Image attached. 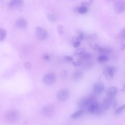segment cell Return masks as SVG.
<instances>
[{
    "mask_svg": "<svg viewBox=\"0 0 125 125\" xmlns=\"http://www.w3.org/2000/svg\"><path fill=\"white\" fill-rule=\"evenodd\" d=\"M96 100L95 97L91 95L88 97H83L80 99L78 102V105L80 109L84 110L88 108L90 104L92 102Z\"/></svg>",
    "mask_w": 125,
    "mask_h": 125,
    "instance_id": "obj_1",
    "label": "cell"
},
{
    "mask_svg": "<svg viewBox=\"0 0 125 125\" xmlns=\"http://www.w3.org/2000/svg\"><path fill=\"white\" fill-rule=\"evenodd\" d=\"M87 109L89 113L92 114H100L104 110L101 104H99L96 100L91 102Z\"/></svg>",
    "mask_w": 125,
    "mask_h": 125,
    "instance_id": "obj_2",
    "label": "cell"
},
{
    "mask_svg": "<svg viewBox=\"0 0 125 125\" xmlns=\"http://www.w3.org/2000/svg\"><path fill=\"white\" fill-rule=\"evenodd\" d=\"M35 33L37 38L40 40H45L48 37V33L47 31L40 26H37L36 27Z\"/></svg>",
    "mask_w": 125,
    "mask_h": 125,
    "instance_id": "obj_3",
    "label": "cell"
},
{
    "mask_svg": "<svg viewBox=\"0 0 125 125\" xmlns=\"http://www.w3.org/2000/svg\"><path fill=\"white\" fill-rule=\"evenodd\" d=\"M56 79L55 74L53 73H49L45 75L42 78V81L45 84L48 85L53 83Z\"/></svg>",
    "mask_w": 125,
    "mask_h": 125,
    "instance_id": "obj_4",
    "label": "cell"
},
{
    "mask_svg": "<svg viewBox=\"0 0 125 125\" xmlns=\"http://www.w3.org/2000/svg\"><path fill=\"white\" fill-rule=\"evenodd\" d=\"M116 71V68L115 67H110L104 69L103 74L106 79L110 81L113 79Z\"/></svg>",
    "mask_w": 125,
    "mask_h": 125,
    "instance_id": "obj_5",
    "label": "cell"
},
{
    "mask_svg": "<svg viewBox=\"0 0 125 125\" xmlns=\"http://www.w3.org/2000/svg\"><path fill=\"white\" fill-rule=\"evenodd\" d=\"M114 10L117 14H120L125 11V2L123 0H119L115 3Z\"/></svg>",
    "mask_w": 125,
    "mask_h": 125,
    "instance_id": "obj_6",
    "label": "cell"
},
{
    "mask_svg": "<svg viewBox=\"0 0 125 125\" xmlns=\"http://www.w3.org/2000/svg\"><path fill=\"white\" fill-rule=\"evenodd\" d=\"M69 95V92L68 90L66 89H62L57 93L56 97L59 101H63L68 99Z\"/></svg>",
    "mask_w": 125,
    "mask_h": 125,
    "instance_id": "obj_7",
    "label": "cell"
},
{
    "mask_svg": "<svg viewBox=\"0 0 125 125\" xmlns=\"http://www.w3.org/2000/svg\"><path fill=\"white\" fill-rule=\"evenodd\" d=\"M20 114L17 111L13 110L8 112L6 115L7 120L10 122H13L17 121L19 119Z\"/></svg>",
    "mask_w": 125,
    "mask_h": 125,
    "instance_id": "obj_8",
    "label": "cell"
},
{
    "mask_svg": "<svg viewBox=\"0 0 125 125\" xmlns=\"http://www.w3.org/2000/svg\"><path fill=\"white\" fill-rule=\"evenodd\" d=\"M55 112L54 107L52 106L49 105L45 106L42 110V114L47 117H51L53 116Z\"/></svg>",
    "mask_w": 125,
    "mask_h": 125,
    "instance_id": "obj_9",
    "label": "cell"
},
{
    "mask_svg": "<svg viewBox=\"0 0 125 125\" xmlns=\"http://www.w3.org/2000/svg\"><path fill=\"white\" fill-rule=\"evenodd\" d=\"M104 89V86L101 82H98L95 83L94 85L93 91L94 93L96 94H101L103 92Z\"/></svg>",
    "mask_w": 125,
    "mask_h": 125,
    "instance_id": "obj_10",
    "label": "cell"
},
{
    "mask_svg": "<svg viewBox=\"0 0 125 125\" xmlns=\"http://www.w3.org/2000/svg\"><path fill=\"white\" fill-rule=\"evenodd\" d=\"M15 24L18 28L22 29L26 28L27 26L28 23L27 20L25 19L20 18L16 20Z\"/></svg>",
    "mask_w": 125,
    "mask_h": 125,
    "instance_id": "obj_11",
    "label": "cell"
},
{
    "mask_svg": "<svg viewBox=\"0 0 125 125\" xmlns=\"http://www.w3.org/2000/svg\"><path fill=\"white\" fill-rule=\"evenodd\" d=\"M118 92L117 88L115 86L109 87L106 90V94L107 97H115Z\"/></svg>",
    "mask_w": 125,
    "mask_h": 125,
    "instance_id": "obj_12",
    "label": "cell"
},
{
    "mask_svg": "<svg viewBox=\"0 0 125 125\" xmlns=\"http://www.w3.org/2000/svg\"><path fill=\"white\" fill-rule=\"evenodd\" d=\"M23 2V0H10L9 6L12 8L18 7L21 5Z\"/></svg>",
    "mask_w": 125,
    "mask_h": 125,
    "instance_id": "obj_13",
    "label": "cell"
},
{
    "mask_svg": "<svg viewBox=\"0 0 125 125\" xmlns=\"http://www.w3.org/2000/svg\"><path fill=\"white\" fill-rule=\"evenodd\" d=\"M101 104L103 110L108 109L111 107L110 101L108 97L104 99Z\"/></svg>",
    "mask_w": 125,
    "mask_h": 125,
    "instance_id": "obj_14",
    "label": "cell"
},
{
    "mask_svg": "<svg viewBox=\"0 0 125 125\" xmlns=\"http://www.w3.org/2000/svg\"><path fill=\"white\" fill-rule=\"evenodd\" d=\"M99 52L102 55H106L112 53L113 52V50L109 47H101Z\"/></svg>",
    "mask_w": 125,
    "mask_h": 125,
    "instance_id": "obj_15",
    "label": "cell"
},
{
    "mask_svg": "<svg viewBox=\"0 0 125 125\" xmlns=\"http://www.w3.org/2000/svg\"><path fill=\"white\" fill-rule=\"evenodd\" d=\"M84 112V110L80 109V110L76 111L71 115L70 117L72 119H75L78 118L83 114Z\"/></svg>",
    "mask_w": 125,
    "mask_h": 125,
    "instance_id": "obj_16",
    "label": "cell"
},
{
    "mask_svg": "<svg viewBox=\"0 0 125 125\" xmlns=\"http://www.w3.org/2000/svg\"><path fill=\"white\" fill-rule=\"evenodd\" d=\"M108 60V57L106 55H102L98 57L97 61L99 63H103L107 62Z\"/></svg>",
    "mask_w": 125,
    "mask_h": 125,
    "instance_id": "obj_17",
    "label": "cell"
},
{
    "mask_svg": "<svg viewBox=\"0 0 125 125\" xmlns=\"http://www.w3.org/2000/svg\"><path fill=\"white\" fill-rule=\"evenodd\" d=\"M83 77L82 73L79 71L75 72L73 73V79L76 81L81 80Z\"/></svg>",
    "mask_w": 125,
    "mask_h": 125,
    "instance_id": "obj_18",
    "label": "cell"
},
{
    "mask_svg": "<svg viewBox=\"0 0 125 125\" xmlns=\"http://www.w3.org/2000/svg\"><path fill=\"white\" fill-rule=\"evenodd\" d=\"M87 10V7L85 5H82L78 8L77 11L80 14H83L85 13Z\"/></svg>",
    "mask_w": 125,
    "mask_h": 125,
    "instance_id": "obj_19",
    "label": "cell"
},
{
    "mask_svg": "<svg viewBox=\"0 0 125 125\" xmlns=\"http://www.w3.org/2000/svg\"><path fill=\"white\" fill-rule=\"evenodd\" d=\"M118 38L122 42L125 41V28L123 29L119 33Z\"/></svg>",
    "mask_w": 125,
    "mask_h": 125,
    "instance_id": "obj_20",
    "label": "cell"
},
{
    "mask_svg": "<svg viewBox=\"0 0 125 125\" xmlns=\"http://www.w3.org/2000/svg\"><path fill=\"white\" fill-rule=\"evenodd\" d=\"M7 34L6 31L3 29H0V40L2 41L4 39Z\"/></svg>",
    "mask_w": 125,
    "mask_h": 125,
    "instance_id": "obj_21",
    "label": "cell"
},
{
    "mask_svg": "<svg viewBox=\"0 0 125 125\" xmlns=\"http://www.w3.org/2000/svg\"><path fill=\"white\" fill-rule=\"evenodd\" d=\"M108 97L109 99L111 106L113 108H115L117 104V102L116 99L115 97Z\"/></svg>",
    "mask_w": 125,
    "mask_h": 125,
    "instance_id": "obj_22",
    "label": "cell"
},
{
    "mask_svg": "<svg viewBox=\"0 0 125 125\" xmlns=\"http://www.w3.org/2000/svg\"><path fill=\"white\" fill-rule=\"evenodd\" d=\"M47 16L48 20L54 22L57 20L56 16L52 13H48L47 14Z\"/></svg>",
    "mask_w": 125,
    "mask_h": 125,
    "instance_id": "obj_23",
    "label": "cell"
},
{
    "mask_svg": "<svg viewBox=\"0 0 125 125\" xmlns=\"http://www.w3.org/2000/svg\"><path fill=\"white\" fill-rule=\"evenodd\" d=\"M57 31L58 34L60 35H62L64 32V28L62 24H59L57 25Z\"/></svg>",
    "mask_w": 125,
    "mask_h": 125,
    "instance_id": "obj_24",
    "label": "cell"
},
{
    "mask_svg": "<svg viewBox=\"0 0 125 125\" xmlns=\"http://www.w3.org/2000/svg\"><path fill=\"white\" fill-rule=\"evenodd\" d=\"M60 76L62 79L65 80L67 79L68 76V73L66 70L62 71L60 73Z\"/></svg>",
    "mask_w": 125,
    "mask_h": 125,
    "instance_id": "obj_25",
    "label": "cell"
},
{
    "mask_svg": "<svg viewBox=\"0 0 125 125\" xmlns=\"http://www.w3.org/2000/svg\"><path fill=\"white\" fill-rule=\"evenodd\" d=\"M85 49L82 48H78L74 52L75 55L81 54L85 52Z\"/></svg>",
    "mask_w": 125,
    "mask_h": 125,
    "instance_id": "obj_26",
    "label": "cell"
},
{
    "mask_svg": "<svg viewBox=\"0 0 125 125\" xmlns=\"http://www.w3.org/2000/svg\"><path fill=\"white\" fill-rule=\"evenodd\" d=\"M125 110V104H124L116 109L115 112V114H119Z\"/></svg>",
    "mask_w": 125,
    "mask_h": 125,
    "instance_id": "obj_27",
    "label": "cell"
},
{
    "mask_svg": "<svg viewBox=\"0 0 125 125\" xmlns=\"http://www.w3.org/2000/svg\"><path fill=\"white\" fill-rule=\"evenodd\" d=\"M91 46L93 49L99 52L101 47L99 44L96 43H92L91 44Z\"/></svg>",
    "mask_w": 125,
    "mask_h": 125,
    "instance_id": "obj_28",
    "label": "cell"
},
{
    "mask_svg": "<svg viewBox=\"0 0 125 125\" xmlns=\"http://www.w3.org/2000/svg\"><path fill=\"white\" fill-rule=\"evenodd\" d=\"M81 58L83 60H86L90 58L91 57V55L89 53H84L82 54Z\"/></svg>",
    "mask_w": 125,
    "mask_h": 125,
    "instance_id": "obj_29",
    "label": "cell"
},
{
    "mask_svg": "<svg viewBox=\"0 0 125 125\" xmlns=\"http://www.w3.org/2000/svg\"><path fill=\"white\" fill-rule=\"evenodd\" d=\"M24 66L26 69H30L31 68V63L29 62H26L24 63Z\"/></svg>",
    "mask_w": 125,
    "mask_h": 125,
    "instance_id": "obj_30",
    "label": "cell"
},
{
    "mask_svg": "<svg viewBox=\"0 0 125 125\" xmlns=\"http://www.w3.org/2000/svg\"><path fill=\"white\" fill-rule=\"evenodd\" d=\"M64 57L65 60L69 62H71L73 60L72 57L70 55H66Z\"/></svg>",
    "mask_w": 125,
    "mask_h": 125,
    "instance_id": "obj_31",
    "label": "cell"
},
{
    "mask_svg": "<svg viewBox=\"0 0 125 125\" xmlns=\"http://www.w3.org/2000/svg\"><path fill=\"white\" fill-rule=\"evenodd\" d=\"M82 62L81 61H74L72 62L73 64L75 67L80 66L82 64Z\"/></svg>",
    "mask_w": 125,
    "mask_h": 125,
    "instance_id": "obj_32",
    "label": "cell"
},
{
    "mask_svg": "<svg viewBox=\"0 0 125 125\" xmlns=\"http://www.w3.org/2000/svg\"><path fill=\"white\" fill-rule=\"evenodd\" d=\"M83 34L82 33H81L77 35L76 39L77 41H80L83 39Z\"/></svg>",
    "mask_w": 125,
    "mask_h": 125,
    "instance_id": "obj_33",
    "label": "cell"
},
{
    "mask_svg": "<svg viewBox=\"0 0 125 125\" xmlns=\"http://www.w3.org/2000/svg\"><path fill=\"white\" fill-rule=\"evenodd\" d=\"M81 41H77L75 42L73 44V46L75 48H76L78 47L80 44Z\"/></svg>",
    "mask_w": 125,
    "mask_h": 125,
    "instance_id": "obj_34",
    "label": "cell"
},
{
    "mask_svg": "<svg viewBox=\"0 0 125 125\" xmlns=\"http://www.w3.org/2000/svg\"><path fill=\"white\" fill-rule=\"evenodd\" d=\"M120 48L121 50L125 49V42H122L120 44Z\"/></svg>",
    "mask_w": 125,
    "mask_h": 125,
    "instance_id": "obj_35",
    "label": "cell"
},
{
    "mask_svg": "<svg viewBox=\"0 0 125 125\" xmlns=\"http://www.w3.org/2000/svg\"><path fill=\"white\" fill-rule=\"evenodd\" d=\"M94 0H89V1L88 2H83V3L82 5H90L92 3Z\"/></svg>",
    "mask_w": 125,
    "mask_h": 125,
    "instance_id": "obj_36",
    "label": "cell"
},
{
    "mask_svg": "<svg viewBox=\"0 0 125 125\" xmlns=\"http://www.w3.org/2000/svg\"><path fill=\"white\" fill-rule=\"evenodd\" d=\"M44 59L46 61H48L50 59L49 56L47 55H45L43 57Z\"/></svg>",
    "mask_w": 125,
    "mask_h": 125,
    "instance_id": "obj_37",
    "label": "cell"
},
{
    "mask_svg": "<svg viewBox=\"0 0 125 125\" xmlns=\"http://www.w3.org/2000/svg\"><path fill=\"white\" fill-rule=\"evenodd\" d=\"M122 90L124 91H125V84L123 86V88L122 89Z\"/></svg>",
    "mask_w": 125,
    "mask_h": 125,
    "instance_id": "obj_38",
    "label": "cell"
},
{
    "mask_svg": "<svg viewBox=\"0 0 125 125\" xmlns=\"http://www.w3.org/2000/svg\"></svg>",
    "mask_w": 125,
    "mask_h": 125,
    "instance_id": "obj_39",
    "label": "cell"
}]
</instances>
